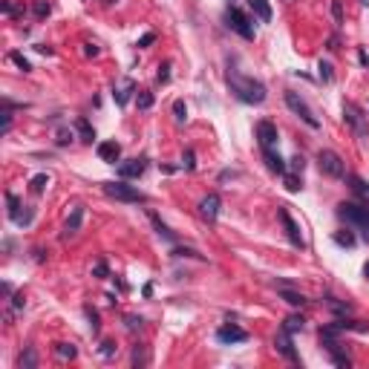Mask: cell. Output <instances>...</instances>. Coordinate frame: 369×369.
<instances>
[{
    "instance_id": "18",
    "label": "cell",
    "mask_w": 369,
    "mask_h": 369,
    "mask_svg": "<svg viewBox=\"0 0 369 369\" xmlns=\"http://www.w3.org/2000/svg\"><path fill=\"white\" fill-rule=\"evenodd\" d=\"M346 182H349V188H352V191H355L363 202H369V182H363L360 176H352V173L346 176Z\"/></svg>"
},
{
    "instance_id": "28",
    "label": "cell",
    "mask_w": 369,
    "mask_h": 369,
    "mask_svg": "<svg viewBox=\"0 0 369 369\" xmlns=\"http://www.w3.org/2000/svg\"><path fill=\"white\" fill-rule=\"evenodd\" d=\"M46 184H49V176H46V173H38L32 182H29V191H32V194H44Z\"/></svg>"
},
{
    "instance_id": "8",
    "label": "cell",
    "mask_w": 369,
    "mask_h": 369,
    "mask_svg": "<svg viewBox=\"0 0 369 369\" xmlns=\"http://www.w3.org/2000/svg\"><path fill=\"white\" fill-rule=\"evenodd\" d=\"M254 133H257V141H260V147H263V150H274L277 147L280 133H277V127L271 124V121H257Z\"/></svg>"
},
{
    "instance_id": "3",
    "label": "cell",
    "mask_w": 369,
    "mask_h": 369,
    "mask_svg": "<svg viewBox=\"0 0 369 369\" xmlns=\"http://www.w3.org/2000/svg\"><path fill=\"white\" fill-rule=\"evenodd\" d=\"M283 98H286V107H288V110H291L294 115H297L300 121H306L311 130H317V127H320V118H317V115H314V110H311L309 104H306V98H300V92L286 90V95H283Z\"/></svg>"
},
{
    "instance_id": "30",
    "label": "cell",
    "mask_w": 369,
    "mask_h": 369,
    "mask_svg": "<svg viewBox=\"0 0 369 369\" xmlns=\"http://www.w3.org/2000/svg\"><path fill=\"white\" fill-rule=\"evenodd\" d=\"M334 242H337V245H346V248H352V245H355V234H352V231H337V234H334Z\"/></svg>"
},
{
    "instance_id": "40",
    "label": "cell",
    "mask_w": 369,
    "mask_h": 369,
    "mask_svg": "<svg viewBox=\"0 0 369 369\" xmlns=\"http://www.w3.org/2000/svg\"><path fill=\"white\" fill-rule=\"evenodd\" d=\"M173 113H176V121H184V118H188V107H184V101L173 104Z\"/></svg>"
},
{
    "instance_id": "37",
    "label": "cell",
    "mask_w": 369,
    "mask_h": 369,
    "mask_svg": "<svg viewBox=\"0 0 369 369\" xmlns=\"http://www.w3.org/2000/svg\"><path fill=\"white\" fill-rule=\"evenodd\" d=\"M332 15H334V23L340 26L343 23V3L340 0H332Z\"/></svg>"
},
{
    "instance_id": "14",
    "label": "cell",
    "mask_w": 369,
    "mask_h": 369,
    "mask_svg": "<svg viewBox=\"0 0 369 369\" xmlns=\"http://www.w3.org/2000/svg\"><path fill=\"white\" fill-rule=\"evenodd\" d=\"M118 156H121V144H118V141H101V144H98V159L101 161L115 164Z\"/></svg>"
},
{
    "instance_id": "34",
    "label": "cell",
    "mask_w": 369,
    "mask_h": 369,
    "mask_svg": "<svg viewBox=\"0 0 369 369\" xmlns=\"http://www.w3.org/2000/svg\"><path fill=\"white\" fill-rule=\"evenodd\" d=\"M35 15H38V18H46V15H49V12H52V6H49V3H46V0H35Z\"/></svg>"
},
{
    "instance_id": "7",
    "label": "cell",
    "mask_w": 369,
    "mask_h": 369,
    "mask_svg": "<svg viewBox=\"0 0 369 369\" xmlns=\"http://www.w3.org/2000/svg\"><path fill=\"white\" fill-rule=\"evenodd\" d=\"M343 118H346V124L352 127L360 138L369 136V124H366V118H363V110H360L357 104H352V101L343 104Z\"/></svg>"
},
{
    "instance_id": "52",
    "label": "cell",
    "mask_w": 369,
    "mask_h": 369,
    "mask_svg": "<svg viewBox=\"0 0 369 369\" xmlns=\"http://www.w3.org/2000/svg\"><path fill=\"white\" fill-rule=\"evenodd\" d=\"M363 274H366V277H369V263H366V268H363Z\"/></svg>"
},
{
    "instance_id": "54",
    "label": "cell",
    "mask_w": 369,
    "mask_h": 369,
    "mask_svg": "<svg viewBox=\"0 0 369 369\" xmlns=\"http://www.w3.org/2000/svg\"><path fill=\"white\" fill-rule=\"evenodd\" d=\"M286 3H291V0H286Z\"/></svg>"
},
{
    "instance_id": "9",
    "label": "cell",
    "mask_w": 369,
    "mask_h": 369,
    "mask_svg": "<svg viewBox=\"0 0 369 369\" xmlns=\"http://www.w3.org/2000/svg\"><path fill=\"white\" fill-rule=\"evenodd\" d=\"M280 219H283V225H286V237H288V242H291L294 248H306V240H303V234H300L297 222L291 219V214H288V208H286V205H280Z\"/></svg>"
},
{
    "instance_id": "1",
    "label": "cell",
    "mask_w": 369,
    "mask_h": 369,
    "mask_svg": "<svg viewBox=\"0 0 369 369\" xmlns=\"http://www.w3.org/2000/svg\"><path fill=\"white\" fill-rule=\"evenodd\" d=\"M228 87L234 92V98H240L242 104H263L265 101V84L263 81L242 75L237 69H228Z\"/></svg>"
},
{
    "instance_id": "51",
    "label": "cell",
    "mask_w": 369,
    "mask_h": 369,
    "mask_svg": "<svg viewBox=\"0 0 369 369\" xmlns=\"http://www.w3.org/2000/svg\"><path fill=\"white\" fill-rule=\"evenodd\" d=\"M35 49H38V52H44V55H52V46H44V44H38Z\"/></svg>"
},
{
    "instance_id": "38",
    "label": "cell",
    "mask_w": 369,
    "mask_h": 369,
    "mask_svg": "<svg viewBox=\"0 0 369 369\" xmlns=\"http://www.w3.org/2000/svg\"><path fill=\"white\" fill-rule=\"evenodd\" d=\"M196 156H194V150H184V159H182V167H184V170H188V173H191V170H194V167H196Z\"/></svg>"
},
{
    "instance_id": "33",
    "label": "cell",
    "mask_w": 369,
    "mask_h": 369,
    "mask_svg": "<svg viewBox=\"0 0 369 369\" xmlns=\"http://www.w3.org/2000/svg\"><path fill=\"white\" fill-rule=\"evenodd\" d=\"M147 360H150V357H147V352H144L141 346H136V349H133V366H144Z\"/></svg>"
},
{
    "instance_id": "22",
    "label": "cell",
    "mask_w": 369,
    "mask_h": 369,
    "mask_svg": "<svg viewBox=\"0 0 369 369\" xmlns=\"http://www.w3.org/2000/svg\"><path fill=\"white\" fill-rule=\"evenodd\" d=\"M150 219H153V225H156V231H159V237H164L167 242H176V234H173V231L167 228V225H164V222H161L156 214H150Z\"/></svg>"
},
{
    "instance_id": "15",
    "label": "cell",
    "mask_w": 369,
    "mask_h": 369,
    "mask_svg": "<svg viewBox=\"0 0 369 369\" xmlns=\"http://www.w3.org/2000/svg\"><path fill=\"white\" fill-rule=\"evenodd\" d=\"M81 222H84V208L75 205V208H72V214L67 217V222H64V237L78 234V231H81Z\"/></svg>"
},
{
    "instance_id": "5",
    "label": "cell",
    "mask_w": 369,
    "mask_h": 369,
    "mask_svg": "<svg viewBox=\"0 0 369 369\" xmlns=\"http://www.w3.org/2000/svg\"><path fill=\"white\" fill-rule=\"evenodd\" d=\"M225 21H228V26L234 29L237 35H242L245 41H254V26H251V18L245 15L242 9H237V6H228V12H225Z\"/></svg>"
},
{
    "instance_id": "26",
    "label": "cell",
    "mask_w": 369,
    "mask_h": 369,
    "mask_svg": "<svg viewBox=\"0 0 369 369\" xmlns=\"http://www.w3.org/2000/svg\"><path fill=\"white\" fill-rule=\"evenodd\" d=\"M6 205H9V208H6V214H9V219L15 222V219L21 217V202H18V196H15V194H6Z\"/></svg>"
},
{
    "instance_id": "46",
    "label": "cell",
    "mask_w": 369,
    "mask_h": 369,
    "mask_svg": "<svg viewBox=\"0 0 369 369\" xmlns=\"http://www.w3.org/2000/svg\"><path fill=\"white\" fill-rule=\"evenodd\" d=\"M124 323H127V329H141V323H144V320H141V317H133V314H127Z\"/></svg>"
},
{
    "instance_id": "24",
    "label": "cell",
    "mask_w": 369,
    "mask_h": 369,
    "mask_svg": "<svg viewBox=\"0 0 369 369\" xmlns=\"http://www.w3.org/2000/svg\"><path fill=\"white\" fill-rule=\"evenodd\" d=\"M18 366H21V369H35V366H38V355H35V349H26V352L18 357Z\"/></svg>"
},
{
    "instance_id": "6",
    "label": "cell",
    "mask_w": 369,
    "mask_h": 369,
    "mask_svg": "<svg viewBox=\"0 0 369 369\" xmlns=\"http://www.w3.org/2000/svg\"><path fill=\"white\" fill-rule=\"evenodd\" d=\"M317 164H320V173L332 176V179H343L346 176V164L334 150H320L317 153Z\"/></svg>"
},
{
    "instance_id": "49",
    "label": "cell",
    "mask_w": 369,
    "mask_h": 369,
    "mask_svg": "<svg viewBox=\"0 0 369 369\" xmlns=\"http://www.w3.org/2000/svg\"><path fill=\"white\" fill-rule=\"evenodd\" d=\"M113 349H115V343H110V340H104V343H101V352H104L107 357L113 355Z\"/></svg>"
},
{
    "instance_id": "25",
    "label": "cell",
    "mask_w": 369,
    "mask_h": 369,
    "mask_svg": "<svg viewBox=\"0 0 369 369\" xmlns=\"http://www.w3.org/2000/svg\"><path fill=\"white\" fill-rule=\"evenodd\" d=\"M280 297L286 300L288 306H294V309H300V306L306 303V297H303V294H297V291H288V288H283V291H280Z\"/></svg>"
},
{
    "instance_id": "44",
    "label": "cell",
    "mask_w": 369,
    "mask_h": 369,
    "mask_svg": "<svg viewBox=\"0 0 369 369\" xmlns=\"http://www.w3.org/2000/svg\"><path fill=\"white\" fill-rule=\"evenodd\" d=\"M0 9L6 12V15H23V9H21V6H12L9 0H3V3H0Z\"/></svg>"
},
{
    "instance_id": "39",
    "label": "cell",
    "mask_w": 369,
    "mask_h": 369,
    "mask_svg": "<svg viewBox=\"0 0 369 369\" xmlns=\"http://www.w3.org/2000/svg\"><path fill=\"white\" fill-rule=\"evenodd\" d=\"M156 78H159V84H167V81H170V64H167V61L159 67V75H156Z\"/></svg>"
},
{
    "instance_id": "35",
    "label": "cell",
    "mask_w": 369,
    "mask_h": 369,
    "mask_svg": "<svg viewBox=\"0 0 369 369\" xmlns=\"http://www.w3.org/2000/svg\"><path fill=\"white\" fill-rule=\"evenodd\" d=\"M69 141H72V133H69L67 127H61V130L55 133V144H61V147H64V144H69Z\"/></svg>"
},
{
    "instance_id": "50",
    "label": "cell",
    "mask_w": 369,
    "mask_h": 369,
    "mask_svg": "<svg viewBox=\"0 0 369 369\" xmlns=\"http://www.w3.org/2000/svg\"><path fill=\"white\" fill-rule=\"evenodd\" d=\"M84 55H98V46H95V44H84Z\"/></svg>"
},
{
    "instance_id": "11",
    "label": "cell",
    "mask_w": 369,
    "mask_h": 369,
    "mask_svg": "<svg viewBox=\"0 0 369 369\" xmlns=\"http://www.w3.org/2000/svg\"><path fill=\"white\" fill-rule=\"evenodd\" d=\"M217 340L219 343H245L248 340V332L245 329H240V326H234V323H228V326H222V329H217Z\"/></svg>"
},
{
    "instance_id": "53",
    "label": "cell",
    "mask_w": 369,
    "mask_h": 369,
    "mask_svg": "<svg viewBox=\"0 0 369 369\" xmlns=\"http://www.w3.org/2000/svg\"><path fill=\"white\" fill-rule=\"evenodd\" d=\"M360 3H363V6H366V3H369V0H360Z\"/></svg>"
},
{
    "instance_id": "2",
    "label": "cell",
    "mask_w": 369,
    "mask_h": 369,
    "mask_svg": "<svg viewBox=\"0 0 369 369\" xmlns=\"http://www.w3.org/2000/svg\"><path fill=\"white\" fill-rule=\"evenodd\" d=\"M337 217L349 222V225H355L360 234H363V240L369 242V202H340L337 205Z\"/></svg>"
},
{
    "instance_id": "17",
    "label": "cell",
    "mask_w": 369,
    "mask_h": 369,
    "mask_svg": "<svg viewBox=\"0 0 369 369\" xmlns=\"http://www.w3.org/2000/svg\"><path fill=\"white\" fill-rule=\"evenodd\" d=\"M263 159L265 164H268V170H274V173H286V161L280 159V153H274V150H263Z\"/></svg>"
},
{
    "instance_id": "20",
    "label": "cell",
    "mask_w": 369,
    "mask_h": 369,
    "mask_svg": "<svg viewBox=\"0 0 369 369\" xmlns=\"http://www.w3.org/2000/svg\"><path fill=\"white\" fill-rule=\"evenodd\" d=\"M75 130L81 133V141L92 144V138H95V130L90 127V121H87V118H78V121H75Z\"/></svg>"
},
{
    "instance_id": "45",
    "label": "cell",
    "mask_w": 369,
    "mask_h": 369,
    "mask_svg": "<svg viewBox=\"0 0 369 369\" xmlns=\"http://www.w3.org/2000/svg\"><path fill=\"white\" fill-rule=\"evenodd\" d=\"M0 115H3V133H9L12 130V107H6Z\"/></svg>"
},
{
    "instance_id": "47",
    "label": "cell",
    "mask_w": 369,
    "mask_h": 369,
    "mask_svg": "<svg viewBox=\"0 0 369 369\" xmlns=\"http://www.w3.org/2000/svg\"><path fill=\"white\" fill-rule=\"evenodd\" d=\"M23 306H26V300H23V291H18V294L12 297V309H18V311H21Z\"/></svg>"
},
{
    "instance_id": "32",
    "label": "cell",
    "mask_w": 369,
    "mask_h": 369,
    "mask_svg": "<svg viewBox=\"0 0 369 369\" xmlns=\"http://www.w3.org/2000/svg\"><path fill=\"white\" fill-rule=\"evenodd\" d=\"M317 72H320V81H326V84L334 78V75H332V64H329V61H320V64H317Z\"/></svg>"
},
{
    "instance_id": "21",
    "label": "cell",
    "mask_w": 369,
    "mask_h": 369,
    "mask_svg": "<svg viewBox=\"0 0 369 369\" xmlns=\"http://www.w3.org/2000/svg\"><path fill=\"white\" fill-rule=\"evenodd\" d=\"M303 317H300V314H288L286 320H283V329H286L288 334H297V332H303Z\"/></svg>"
},
{
    "instance_id": "12",
    "label": "cell",
    "mask_w": 369,
    "mask_h": 369,
    "mask_svg": "<svg viewBox=\"0 0 369 369\" xmlns=\"http://www.w3.org/2000/svg\"><path fill=\"white\" fill-rule=\"evenodd\" d=\"M144 170H147V159H127L118 164L121 179H138V176H144Z\"/></svg>"
},
{
    "instance_id": "10",
    "label": "cell",
    "mask_w": 369,
    "mask_h": 369,
    "mask_svg": "<svg viewBox=\"0 0 369 369\" xmlns=\"http://www.w3.org/2000/svg\"><path fill=\"white\" fill-rule=\"evenodd\" d=\"M274 346H277V352L286 357V360H291V363H300V355L294 352V343H291V334L286 332V329H280L274 337Z\"/></svg>"
},
{
    "instance_id": "41",
    "label": "cell",
    "mask_w": 369,
    "mask_h": 369,
    "mask_svg": "<svg viewBox=\"0 0 369 369\" xmlns=\"http://www.w3.org/2000/svg\"><path fill=\"white\" fill-rule=\"evenodd\" d=\"M153 41H156V32H147V35H141V38H138V49H147L150 44H153Z\"/></svg>"
},
{
    "instance_id": "4",
    "label": "cell",
    "mask_w": 369,
    "mask_h": 369,
    "mask_svg": "<svg viewBox=\"0 0 369 369\" xmlns=\"http://www.w3.org/2000/svg\"><path fill=\"white\" fill-rule=\"evenodd\" d=\"M104 194L118 199V202H147V196L138 191L136 184H127V182H104Z\"/></svg>"
},
{
    "instance_id": "29",
    "label": "cell",
    "mask_w": 369,
    "mask_h": 369,
    "mask_svg": "<svg viewBox=\"0 0 369 369\" xmlns=\"http://www.w3.org/2000/svg\"><path fill=\"white\" fill-rule=\"evenodd\" d=\"M283 179H286V188L291 191V194H297V191H303V182H300V176H294V173H283Z\"/></svg>"
},
{
    "instance_id": "48",
    "label": "cell",
    "mask_w": 369,
    "mask_h": 369,
    "mask_svg": "<svg viewBox=\"0 0 369 369\" xmlns=\"http://www.w3.org/2000/svg\"><path fill=\"white\" fill-rule=\"evenodd\" d=\"M303 167H306V159H303V156H294V159H291V170H303Z\"/></svg>"
},
{
    "instance_id": "23",
    "label": "cell",
    "mask_w": 369,
    "mask_h": 369,
    "mask_svg": "<svg viewBox=\"0 0 369 369\" xmlns=\"http://www.w3.org/2000/svg\"><path fill=\"white\" fill-rule=\"evenodd\" d=\"M55 355L61 357V360H72V357L78 355V349L72 343H55Z\"/></svg>"
},
{
    "instance_id": "13",
    "label": "cell",
    "mask_w": 369,
    "mask_h": 369,
    "mask_svg": "<svg viewBox=\"0 0 369 369\" xmlns=\"http://www.w3.org/2000/svg\"><path fill=\"white\" fill-rule=\"evenodd\" d=\"M219 196L217 194H208L199 199V214H202V219H208V222H214V219L219 217Z\"/></svg>"
},
{
    "instance_id": "16",
    "label": "cell",
    "mask_w": 369,
    "mask_h": 369,
    "mask_svg": "<svg viewBox=\"0 0 369 369\" xmlns=\"http://www.w3.org/2000/svg\"><path fill=\"white\" fill-rule=\"evenodd\" d=\"M130 92H136V81H133V78H124L118 87H115V92H113L115 104H118V107H124V104L130 101Z\"/></svg>"
},
{
    "instance_id": "36",
    "label": "cell",
    "mask_w": 369,
    "mask_h": 369,
    "mask_svg": "<svg viewBox=\"0 0 369 369\" xmlns=\"http://www.w3.org/2000/svg\"><path fill=\"white\" fill-rule=\"evenodd\" d=\"M329 306H332L337 314H349V311H352V306H349V303H340V300H334V297H329Z\"/></svg>"
},
{
    "instance_id": "43",
    "label": "cell",
    "mask_w": 369,
    "mask_h": 369,
    "mask_svg": "<svg viewBox=\"0 0 369 369\" xmlns=\"http://www.w3.org/2000/svg\"><path fill=\"white\" fill-rule=\"evenodd\" d=\"M87 317H90V326H92V334H98V311L95 309H84Z\"/></svg>"
},
{
    "instance_id": "19",
    "label": "cell",
    "mask_w": 369,
    "mask_h": 369,
    "mask_svg": "<svg viewBox=\"0 0 369 369\" xmlns=\"http://www.w3.org/2000/svg\"><path fill=\"white\" fill-rule=\"evenodd\" d=\"M248 6H251L254 15H257L263 23L271 21V6H268V0H248Z\"/></svg>"
},
{
    "instance_id": "27",
    "label": "cell",
    "mask_w": 369,
    "mask_h": 369,
    "mask_svg": "<svg viewBox=\"0 0 369 369\" xmlns=\"http://www.w3.org/2000/svg\"><path fill=\"white\" fill-rule=\"evenodd\" d=\"M153 101H156V95H153L150 90H138V95H136L138 110H150V107H153Z\"/></svg>"
},
{
    "instance_id": "42",
    "label": "cell",
    "mask_w": 369,
    "mask_h": 369,
    "mask_svg": "<svg viewBox=\"0 0 369 369\" xmlns=\"http://www.w3.org/2000/svg\"><path fill=\"white\" fill-rule=\"evenodd\" d=\"M92 274H95V277H101V280H104V277L110 274V268H107V263H104V260H98V263H95V268H92Z\"/></svg>"
},
{
    "instance_id": "31",
    "label": "cell",
    "mask_w": 369,
    "mask_h": 369,
    "mask_svg": "<svg viewBox=\"0 0 369 369\" xmlns=\"http://www.w3.org/2000/svg\"><path fill=\"white\" fill-rule=\"evenodd\" d=\"M9 61L15 64V67H21L23 72H29V69H32V64H29V61H26V58H23L21 52H9Z\"/></svg>"
}]
</instances>
